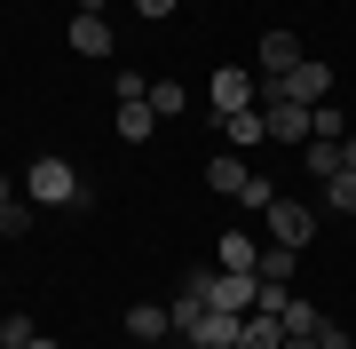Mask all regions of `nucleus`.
I'll list each match as a JSON object with an SVG mask.
<instances>
[{
    "label": "nucleus",
    "instance_id": "obj_19",
    "mask_svg": "<svg viewBox=\"0 0 356 349\" xmlns=\"http://www.w3.org/2000/svg\"><path fill=\"white\" fill-rule=\"evenodd\" d=\"M254 262H261V246L245 238V231H229V238H222V270H254Z\"/></svg>",
    "mask_w": 356,
    "mask_h": 349
},
{
    "label": "nucleus",
    "instance_id": "obj_26",
    "mask_svg": "<svg viewBox=\"0 0 356 349\" xmlns=\"http://www.w3.org/2000/svg\"><path fill=\"white\" fill-rule=\"evenodd\" d=\"M135 16H151V24H159V16H175V0H135Z\"/></svg>",
    "mask_w": 356,
    "mask_h": 349
},
{
    "label": "nucleus",
    "instance_id": "obj_14",
    "mask_svg": "<svg viewBox=\"0 0 356 349\" xmlns=\"http://www.w3.org/2000/svg\"><path fill=\"white\" fill-rule=\"evenodd\" d=\"M119 135H127V143H151L159 135V111L151 104H119Z\"/></svg>",
    "mask_w": 356,
    "mask_h": 349
},
{
    "label": "nucleus",
    "instance_id": "obj_4",
    "mask_svg": "<svg viewBox=\"0 0 356 349\" xmlns=\"http://www.w3.org/2000/svg\"><path fill=\"white\" fill-rule=\"evenodd\" d=\"M261 302V278L254 270H214V302H206V310H229V318H245Z\"/></svg>",
    "mask_w": 356,
    "mask_h": 349
},
{
    "label": "nucleus",
    "instance_id": "obj_16",
    "mask_svg": "<svg viewBox=\"0 0 356 349\" xmlns=\"http://www.w3.org/2000/svg\"><path fill=\"white\" fill-rule=\"evenodd\" d=\"M0 238H32V199H0Z\"/></svg>",
    "mask_w": 356,
    "mask_h": 349
},
{
    "label": "nucleus",
    "instance_id": "obj_3",
    "mask_svg": "<svg viewBox=\"0 0 356 349\" xmlns=\"http://www.w3.org/2000/svg\"><path fill=\"white\" fill-rule=\"evenodd\" d=\"M261 222H269V238H285V246H309V238H317V207H301V199H285V191H277V207H269Z\"/></svg>",
    "mask_w": 356,
    "mask_h": 349
},
{
    "label": "nucleus",
    "instance_id": "obj_6",
    "mask_svg": "<svg viewBox=\"0 0 356 349\" xmlns=\"http://www.w3.org/2000/svg\"><path fill=\"white\" fill-rule=\"evenodd\" d=\"M182 341L191 349H238V318L229 310H198L191 325H182Z\"/></svg>",
    "mask_w": 356,
    "mask_h": 349
},
{
    "label": "nucleus",
    "instance_id": "obj_12",
    "mask_svg": "<svg viewBox=\"0 0 356 349\" xmlns=\"http://www.w3.org/2000/svg\"><path fill=\"white\" fill-rule=\"evenodd\" d=\"M238 207H245V215H269V207H277V183L245 167V183H238Z\"/></svg>",
    "mask_w": 356,
    "mask_h": 349
},
{
    "label": "nucleus",
    "instance_id": "obj_15",
    "mask_svg": "<svg viewBox=\"0 0 356 349\" xmlns=\"http://www.w3.org/2000/svg\"><path fill=\"white\" fill-rule=\"evenodd\" d=\"M301 167H309V175H341V143L309 135V143H301Z\"/></svg>",
    "mask_w": 356,
    "mask_h": 349
},
{
    "label": "nucleus",
    "instance_id": "obj_27",
    "mask_svg": "<svg viewBox=\"0 0 356 349\" xmlns=\"http://www.w3.org/2000/svg\"><path fill=\"white\" fill-rule=\"evenodd\" d=\"M16 191H24V175H0V199H16Z\"/></svg>",
    "mask_w": 356,
    "mask_h": 349
},
{
    "label": "nucleus",
    "instance_id": "obj_10",
    "mask_svg": "<svg viewBox=\"0 0 356 349\" xmlns=\"http://www.w3.org/2000/svg\"><path fill=\"white\" fill-rule=\"evenodd\" d=\"M293 262H301V246L269 238V246H261V262H254V278H261V286H293Z\"/></svg>",
    "mask_w": 356,
    "mask_h": 349
},
{
    "label": "nucleus",
    "instance_id": "obj_28",
    "mask_svg": "<svg viewBox=\"0 0 356 349\" xmlns=\"http://www.w3.org/2000/svg\"><path fill=\"white\" fill-rule=\"evenodd\" d=\"M24 349H64V341H48V334H32V341H24Z\"/></svg>",
    "mask_w": 356,
    "mask_h": 349
},
{
    "label": "nucleus",
    "instance_id": "obj_8",
    "mask_svg": "<svg viewBox=\"0 0 356 349\" xmlns=\"http://www.w3.org/2000/svg\"><path fill=\"white\" fill-rule=\"evenodd\" d=\"M238 349H285V318L277 310H245L238 318Z\"/></svg>",
    "mask_w": 356,
    "mask_h": 349
},
{
    "label": "nucleus",
    "instance_id": "obj_7",
    "mask_svg": "<svg viewBox=\"0 0 356 349\" xmlns=\"http://www.w3.org/2000/svg\"><path fill=\"white\" fill-rule=\"evenodd\" d=\"M293 64H301V40H293V32H261V40H254V72H261V79H277V72H293Z\"/></svg>",
    "mask_w": 356,
    "mask_h": 349
},
{
    "label": "nucleus",
    "instance_id": "obj_23",
    "mask_svg": "<svg viewBox=\"0 0 356 349\" xmlns=\"http://www.w3.org/2000/svg\"><path fill=\"white\" fill-rule=\"evenodd\" d=\"M317 135H325V143H348V111H332V104H317Z\"/></svg>",
    "mask_w": 356,
    "mask_h": 349
},
{
    "label": "nucleus",
    "instance_id": "obj_17",
    "mask_svg": "<svg viewBox=\"0 0 356 349\" xmlns=\"http://www.w3.org/2000/svg\"><path fill=\"white\" fill-rule=\"evenodd\" d=\"M206 183H214L222 199H238V183H245V159H238V151H222L214 167H206Z\"/></svg>",
    "mask_w": 356,
    "mask_h": 349
},
{
    "label": "nucleus",
    "instance_id": "obj_13",
    "mask_svg": "<svg viewBox=\"0 0 356 349\" xmlns=\"http://www.w3.org/2000/svg\"><path fill=\"white\" fill-rule=\"evenodd\" d=\"M277 318H285V334H317V325H325V310H317V302H301V294H285Z\"/></svg>",
    "mask_w": 356,
    "mask_h": 349
},
{
    "label": "nucleus",
    "instance_id": "obj_25",
    "mask_svg": "<svg viewBox=\"0 0 356 349\" xmlns=\"http://www.w3.org/2000/svg\"><path fill=\"white\" fill-rule=\"evenodd\" d=\"M317 349H356V341H348V325H332V318H325V325H317Z\"/></svg>",
    "mask_w": 356,
    "mask_h": 349
},
{
    "label": "nucleus",
    "instance_id": "obj_22",
    "mask_svg": "<svg viewBox=\"0 0 356 349\" xmlns=\"http://www.w3.org/2000/svg\"><path fill=\"white\" fill-rule=\"evenodd\" d=\"M151 111H166V119L182 111V79H151Z\"/></svg>",
    "mask_w": 356,
    "mask_h": 349
},
{
    "label": "nucleus",
    "instance_id": "obj_1",
    "mask_svg": "<svg viewBox=\"0 0 356 349\" xmlns=\"http://www.w3.org/2000/svg\"><path fill=\"white\" fill-rule=\"evenodd\" d=\"M24 199H32V207H72V215H88V183H79V167L56 159V151L24 167Z\"/></svg>",
    "mask_w": 356,
    "mask_h": 349
},
{
    "label": "nucleus",
    "instance_id": "obj_9",
    "mask_svg": "<svg viewBox=\"0 0 356 349\" xmlns=\"http://www.w3.org/2000/svg\"><path fill=\"white\" fill-rule=\"evenodd\" d=\"M64 40H72L79 56H111V16H88V8H72V32H64Z\"/></svg>",
    "mask_w": 356,
    "mask_h": 349
},
{
    "label": "nucleus",
    "instance_id": "obj_21",
    "mask_svg": "<svg viewBox=\"0 0 356 349\" xmlns=\"http://www.w3.org/2000/svg\"><path fill=\"white\" fill-rule=\"evenodd\" d=\"M111 95H119V104H151V79H143V72H119Z\"/></svg>",
    "mask_w": 356,
    "mask_h": 349
},
{
    "label": "nucleus",
    "instance_id": "obj_5",
    "mask_svg": "<svg viewBox=\"0 0 356 349\" xmlns=\"http://www.w3.org/2000/svg\"><path fill=\"white\" fill-rule=\"evenodd\" d=\"M261 127H269V143H309V135H317V111H309V104H269Z\"/></svg>",
    "mask_w": 356,
    "mask_h": 349
},
{
    "label": "nucleus",
    "instance_id": "obj_11",
    "mask_svg": "<svg viewBox=\"0 0 356 349\" xmlns=\"http://www.w3.org/2000/svg\"><path fill=\"white\" fill-rule=\"evenodd\" d=\"M127 334H135V341H166V334H175V310H159V302H135V310H127Z\"/></svg>",
    "mask_w": 356,
    "mask_h": 349
},
{
    "label": "nucleus",
    "instance_id": "obj_24",
    "mask_svg": "<svg viewBox=\"0 0 356 349\" xmlns=\"http://www.w3.org/2000/svg\"><path fill=\"white\" fill-rule=\"evenodd\" d=\"M32 341V318H0V349H24Z\"/></svg>",
    "mask_w": 356,
    "mask_h": 349
},
{
    "label": "nucleus",
    "instance_id": "obj_18",
    "mask_svg": "<svg viewBox=\"0 0 356 349\" xmlns=\"http://www.w3.org/2000/svg\"><path fill=\"white\" fill-rule=\"evenodd\" d=\"M325 207H332V215H356V167L325 175Z\"/></svg>",
    "mask_w": 356,
    "mask_h": 349
},
{
    "label": "nucleus",
    "instance_id": "obj_20",
    "mask_svg": "<svg viewBox=\"0 0 356 349\" xmlns=\"http://www.w3.org/2000/svg\"><path fill=\"white\" fill-rule=\"evenodd\" d=\"M222 127H229V151H245V143H261V135H269V127H261V111H229Z\"/></svg>",
    "mask_w": 356,
    "mask_h": 349
},
{
    "label": "nucleus",
    "instance_id": "obj_2",
    "mask_svg": "<svg viewBox=\"0 0 356 349\" xmlns=\"http://www.w3.org/2000/svg\"><path fill=\"white\" fill-rule=\"evenodd\" d=\"M254 95H261V72H245V64H222L214 79H206V104H214V119L254 111Z\"/></svg>",
    "mask_w": 356,
    "mask_h": 349
}]
</instances>
